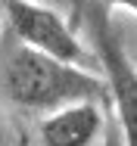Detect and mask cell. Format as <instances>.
<instances>
[{
  "label": "cell",
  "mask_w": 137,
  "mask_h": 146,
  "mask_svg": "<svg viewBox=\"0 0 137 146\" xmlns=\"http://www.w3.org/2000/svg\"><path fill=\"white\" fill-rule=\"evenodd\" d=\"M3 87L13 103L28 109H59L69 103H81V100L97 103L109 96L106 81L87 75V68L62 62L28 44H22L13 53L3 75Z\"/></svg>",
  "instance_id": "obj_1"
},
{
  "label": "cell",
  "mask_w": 137,
  "mask_h": 146,
  "mask_svg": "<svg viewBox=\"0 0 137 146\" xmlns=\"http://www.w3.org/2000/svg\"><path fill=\"white\" fill-rule=\"evenodd\" d=\"M106 9L109 6H103L100 0H87V6H84L87 34H90L97 59L106 72V90H109V100L115 103V115H118V124H122L125 143L137 146V68L125 56L122 40L112 31Z\"/></svg>",
  "instance_id": "obj_2"
},
{
  "label": "cell",
  "mask_w": 137,
  "mask_h": 146,
  "mask_svg": "<svg viewBox=\"0 0 137 146\" xmlns=\"http://www.w3.org/2000/svg\"><path fill=\"white\" fill-rule=\"evenodd\" d=\"M3 13H6L13 34L22 44L41 50V53H50L62 62L81 65V68L90 65V53L81 47V40L72 34V28L62 22V16L56 9L31 3V0H3Z\"/></svg>",
  "instance_id": "obj_3"
},
{
  "label": "cell",
  "mask_w": 137,
  "mask_h": 146,
  "mask_svg": "<svg viewBox=\"0 0 137 146\" xmlns=\"http://www.w3.org/2000/svg\"><path fill=\"white\" fill-rule=\"evenodd\" d=\"M100 131H103V112L90 100L59 106L50 118L41 121L44 146H90Z\"/></svg>",
  "instance_id": "obj_4"
},
{
  "label": "cell",
  "mask_w": 137,
  "mask_h": 146,
  "mask_svg": "<svg viewBox=\"0 0 137 146\" xmlns=\"http://www.w3.org/2000/svg\"><path fill=\"white\" fill-rule=\"evenodd\" d=\"M103 6H125V9H131V13H137V0H100Z\"/></svg>",
  "instance_id": "obj_5"
}]
</instances>
